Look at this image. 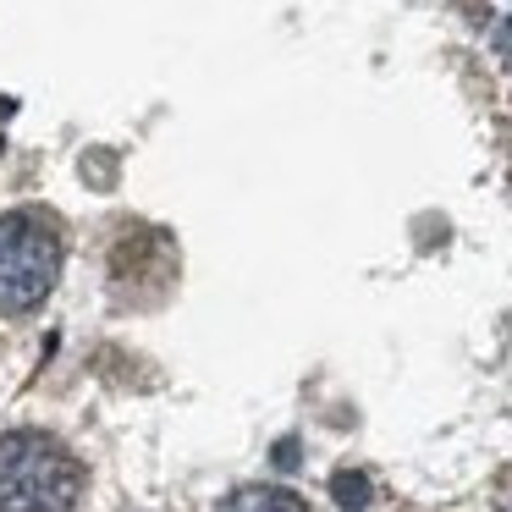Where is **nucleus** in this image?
Instances as JSON below:
<instances>
[{
  "mask_svg": "<svg viewBox=\"0 0 512 512\" xmlns=\"http://www.w3.org/2000/svg\"><path fill=\"white\" fill-rule=\"evenodd\" d=\"M83 496V468L56 435H0V512H72Z\"/></svg>",
  "mask_w": 512,
  "mask_h": 512,
  "instance_id": "obj_1",
  "label": "nucleus"
},
{
  "mask_svg": "<svg viewBox=\"0 0 512 512\" xmlns=\"http://www.w3.org/2000/svg\"><path fill=\"white\" fill-rule=\"evenodd\" d=\"M61 276V232L39 210L0 215V314H28Z\"/></svg>",
  "mask_w": 512,
  "mask_h": 512,
  "instance_id": "obj_2",
  "label": "nucleus"
},
{
  "mask_svg": "<svg viewBox=\"0 0 512 512\" xmlns=\"http://www.w3.org/2000/svg\"><path fill=\"white\" fill-rule=\"evenodd\" d=\"M215 512H309V501L287 485H243L221 501Z\"/></svg>",
  "mask_w": 512,
  "mask_h": 512,
  "instance_id": "obj_3",
  "label": "nucleus"
},
{
  "mask_svg": "<svg viewBox=\"0 0 512 512\" xmlns=\"http://www.w3.org/2000/svg\"><path fill=\"white\" fill-rule=\"evenodd\" d=\"M331 496H336V507L364 512V507H369V496H375V485H369V474H364V468H342V474L331 479Z\"/></svg>",
  "mask_w": 512,
  "mask_h": 512,
  "instance_id": "obj_4",
  "label": "nucleus"
}]
</instances>
